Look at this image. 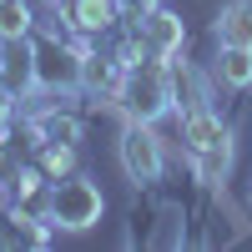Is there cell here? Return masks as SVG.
Returning a JSON list of instances; mask_svg holds the SVG:
<instances>
[{
	"instance_id": "6da1fadb",
	"label": "cell",
	"mask_w": 252,
	"mask_h": 252,
	"mask_svg": "<svg viewBox=\"0 0 252 252\" xmlns=\"http://www.w3.org/2000/svg\"><path fill=\"white\" fill-rule=\"evenodd\" d=\"M116 106H121L126 121L157 126L166 111L177 106V71L166 66L161 56H152V51H146V61L131 56L121 66V81H116Z\"/></svg>"
},
{
	"instance_id": "7a4b0ae2",
	"label": "cell",
	"mask_w": 252,
	"mask_h": 252,
	"mask_svg": "<svg viewBox=\"0 0 252 252\" xmlns=\"http://www.w3.org/2000/svg\"><path fill=\"white\" fill-rule=\"evenodd\" d=\"M101 187L86 182V177H61L51 182V227H61V232H86V227L101 222Z\"/></svg>"
},
{
	"instance_id": "3957f363",
	"label": "cell",
	"mask_w": 252,
	"mask_h": 252,
	"mask_svg": "<svg viewBox=\"0 0 252 252\" xmlns=\"http://www.w3.org/2000/svg\"><path fill=\"white\" fill-rule=\"evenodd\" d=\"M81 76H86V51L61 46L56 35L35 40V86L40 91H76Z\"/></svg>"
},
{
	"instance_id": "277c9868",
	"label": "cell",
	"mask_w": 252,
	"mask_h": 252,
	"mask_svg": "<svg viewBox=\"0 0 252 252\" xmlns=\"http://www.w3.org/2000/svg\"><path fill=\"white\" fill-rule=\"evenodd\" d=\"M121 166H126V177L136 187H152L161 177L166 157H161V141H157V131L146 121H126V131H121Z\"/></svg>"
},
{
	"instance_id": "5b68a950",
	"label": "cell",
	"mask_w": 252,
	"mask_h": 252,
	"mask_svg": "<svg viewBox=\"0 0 252 252\" xmlns=\"http://www.w3.org/2000/svg\"><path fill=\"white\" fill-rule=\"evenodd\" d=\"M0 86L10 96L35 91V40L31 35H0Z\"/></svg>"
},
{
	"instance_id": "8992f818",
	"label": "cell",
	"mask_w": 252,
	"mask_h": 252,
	"mask_svg": "<svg viewBox=\"0 0 252 252\" xmlns=\"http://www.w3.org/2000/svg\"><path fill=\"white\" fill-rule=\"evenodd\" d=\"M182 46H187V26H182V15H177V10L152 5V10L141 15V51H152V56H161V61H172V56H182Z\"/></svg>"
},
{
	"instance_id": "52a82bcc",
	"label": "cell",
	"mask_w": 252,
	"mask_h": 252,
	"mask_svg": "<svg viewBox=\"0 0 252 252\" xmlns=\"http://www.w3.org/2000/svg\"><path fill=\"white\" fill-rule=\"evenodd\" d=\"M46 242H51L46 222L26 217L20 207H10V212H0V252H5V247H46Z\"/></svg>"
},
{
	"instance_id": "ba28073f",
	"label": "cell",
	"mask_w": 252,
	"mask_h": 252,
	"mask_svg": "<svg viewBox=\"0 0 252 252\" xmlns=\"http://www.w3.org/2000/svg\"><path fill=\"white\" fill-rule=\"evenodd\" d=\"M66 20L81 35H101L116 26V0H66Z\"/></svg>"
},
{
	"instance_id": "9c48e42d",
	"label": "cell",
	"mask_w": 252,
	"mask_h": 252,
	"mask_svg": "<svg viewBox=\"0 0 252 252\" xmlns=\"http://www.w3.org/2000/svg\"><path fill=\"white\" fill-rule=\"evenodd\" d=\"M217 40L222 46H252V5L247 0H232L217 15Z\"/></svg>"
},
{
	"instance_id": "30bf717a",
	"label": "cell",
	"mask_w": 252,
	"mask_h": 252,
	"mask_svg": "<svg viewBox=\"0 0 252 252\" xmlns=\"http://www.w3.org/2000/svg\"><path fill=\"white\" fill-rule=\"evenodd\" d=\"M217 76H222V86L247 91V86H252V46H222V56H217Z\"/></svg>"
},
{
	"instance_id": "8fae6325",
	"label": "cell",
	"mask_w": 252,
	"mask_h": 252,
	"mask_svg": "<svg viewBox=\"0 0 252 252\" xmlns=\"http://www.w3.org/2000/svg\"><path fill=\"white\" fill-rule=\"evenodd\" d=\"M192 157H197V177L202 182H222L227 166H232V136H217L212 146H202V152H192Z\"/></svg>"
},
{
	"instance_id": "7c38bea8",
	"label": "cell",
	"mask_w": 252,
	"mask_h": 252,
	"mask_svg": "<svg viewBox=\"0 0 252 252\" xmlns=\"http://www.w3.org/2000/svg\"><path fill=\"white\" fill-rule=\"evenodd\" d=\"M40 172H46V182H61L76 172V146L71 141H40Z\"/></svg>"
},
{
	"instance_id": "4fadbf2b",
	"label": "cell",
	"mask_w": 252,
	"mask_h": 252,
	"mask_svg": "<svg viewBox=\"0 0 252 252\" xmlns=\"http://www.w3.org/2000/svg\"><path fill=\"white\" fill-rule=\"evenodd\" d=\"M35 136H40V141H71V146H76V141H81V121L66 116V111H46V116L35 121Z\"/></svg>"
},
{
	"instance_id": "5bb4252c",
	"label": "cell",
	"mask_w": 252,
	"mask_h": 252,
	"mask_svg": "<svg viewBox=\"0 0 252 252\" xmlns=\"http://www.w3.org/2000/svg\"><path fill=\"white\" fill-rule=\"evenodd\" d=\"M31 5L26 0H0V35H31Z\"/></svg>"
},
{
	"instance_id": "9a60e30c",
	"label": "cell",
	"mask_w": 252,
	"mask_h": 252,
	"mask_svg": "<svg viewBox=\"0 0 252 252\" xmlns=\"http://www.w3.org/2000/svg\"><path fill=\"white\" fill-rule=\"evenodd\" d=\"M20 172H26V166H20V146L5 141V131H0V192H10L20 182Z\"/></svg>"
},
{
	"instance_id": "2e32d148",
	"label": "cell",
	"mask_w": 252,
	"mask_h": 252,
	"mask_svg": "<svg viewBox=\"0 0 252 252\" xmlns=\"http://www.w3.org/2000/svg\"><path fill=\"white\" fill-rule=\"evenodd\" d=\"M116 5H126V10H131V15H136V20H141V15H146V10H152V5H157V0H116Z\"/></svg>"
}]
</instances>
